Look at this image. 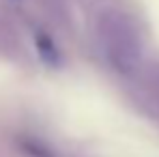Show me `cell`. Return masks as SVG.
<instances>
[{
	"mask_svg": "<svg viewBox=\"0 0 159 157\" xmlns=\"http://www.w3.org/2000/svg\"><path fill=\"white\" fill-rule=\"evenodd\" d=\"M15 52H17V39L13 35V28L4 20H0V54L9 56V54H15Z\"/></svg>",
	"mask_w": 159,
	"mask_h": 157,
	"instance_id": "2",
	"label": "cell"
},
{
	"mask_svg": "<svg viewBox=\"0 0 159 157\" xmlns=\"http://www.w3.org/2000/svg\"><path fill=\"white\" fill-rule=\"evenodd\" d=\"M97 37L110 65L120 73L138 69L142 58V43L138 28L120 11H106L97 22Z\"/></svg>",
	"mask_w": 159,
	"mask_h": 157,
	"instance_id": "1",
	"label": "cell"
}]
</instances>
